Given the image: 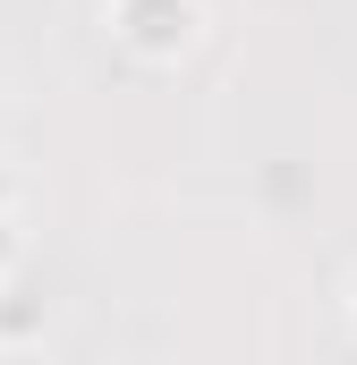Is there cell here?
I'll return each instance as SVG.
<instances>
[{
  "label": "cell",
  "instance_id": "cell-1",
  "mask_svg": "<svg viewBox=\"0 0 357 365\" xmlns=\"http://www.w3.org/2000/svg\"><path fill=\"white\" fill-rule=\"evenodd\" d=\"M102 26L136 68H178L204 43V0H102Z\"/></svg>",
  "mask_w": 357,
  "mask_h": 365
},
{
  "label": "cell",
  "instance_id": "cell-2",
  "mask_svg": "<svg viewBox=\"0 0 357 365\" xmlns=\"http://www.w3.org/2000/svg\"><path fill=\"white\" fill-rule=\"evenodd\" d=\"M43 331H51V297L26 289V280H9V289H0V349L17 357V349H34Z\"/></svg>",
  "mask_w": 357,
  "mask_h": 365
},
{
  "label": "cell",
  "instance_id": "cell-3",
  "mask_svg": "<svg viewBox=\"0 0 357 365\" xmlns=\"http://www.w3.org/2000/svg\"><path fill=\"white\" fill-rule=\"evenodd\" d=\"M26 272V212H0V289Z\"/></svg>",
  "mask_w": 357,
  "mask_h": 365
},
{
  "label": "cell",
  "instance_id": "cell-4",
  "mask_svg": "<svg viewBox=\"0 0 357 365\" xmlns=\"http://www.w3.org/2000/svg\"><path fill=\"white\" fill-rule=\"evenodd\" d=\"M0 212H26V179H17L9 162H0Z\"/></svg>",
  "mask_w": 357,
  "mask_h": 365
},
{
  "label": "cell",
  "instance_id": "cell-5",
  "mask_svg": "<svg viewBox=\"0 0 357 365\" xmlns=\"http://www.w3.org/2000/svg\"><path fill=\"white\" fill-rule=\"evenodd\" d=\"M349 323H357V297H349Z\"/></svg>",
  "mask_w": 357,
  "mask_h": 365
}]
</instances>
